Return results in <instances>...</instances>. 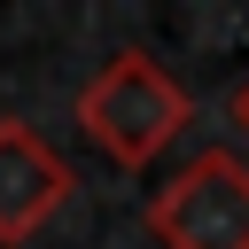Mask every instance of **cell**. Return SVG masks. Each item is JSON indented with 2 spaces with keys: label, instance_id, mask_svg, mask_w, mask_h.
I'll use <instances>...</instances> for the list:
<instances>
[{
  "label": "cell",
  "instance_id": "obj_4",
  "mask_svg": "<svg viewBox=\"0 0 249 249\" xmlns=\"http://www.w3.org/2000/svg\"><path fill=\"white\" fill-rule=\"evenodd\" d=\"M233 124H241V140H249V78L233 86Z\"/></svg>",
  "mask_w": 249,
  "mask_h": 249
},
{
  "label": "cell",
  "instance_id": "obj_2",
  "mask_svg": "<svg viewBox=\"0 0 249 249\" xmlns=\"http://www.w3.org/2000/svg\"><path fill=\"white\" fill-rule=\"evenodd\" d=\"M140 218H148V233L163 249H249V156L195 148L148 195Z\"/></svg>",
  "mask_w": 249,
  "mask_h": 249
},
{
  "label": "cell",
  "instance_id": "obj_1",
  "mask_svg": "<svg viewBox=\"0 0 249 249\" xmlns=\"http://www.w3.org/2000/svg\"><path fill=\"white\" fill-rule=\"evenodd\" d=\"M187 117H195L187 86H179L156 54H140V47H117V54L78 86V132H86L109 163H124V171L156 163V156L187 132Z\"/></svg>",
  "mask_w": 249,
  "mask_h": 249
},
{
  "label": "cell",
  "instance_id": "obj_3",
  "mask_svg": "<svg viewBox=\"0 0 249 249\" xmlns=\"http://www.w3.org/2000/svg\"><path fill=\"white\" fill-rule=\"evenodd\" d=\"M70 163L54 156L47 132L0 117V241H31L62 202H70Z\"/></svg>",
  "mask_w": 249,
  "mask_h": 249
}]
</instances>
